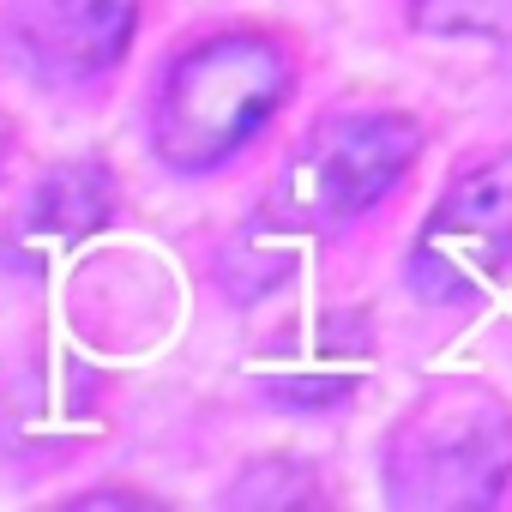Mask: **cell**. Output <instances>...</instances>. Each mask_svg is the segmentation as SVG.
<instances>
[{
  "mask_svg": "<svg viewBox=\"0 0 512 512\" xmlns=\"http://www.w3.org/2000/svg\"><path fill=\"white\" fill-rule=\"evenodd\" d=\"M0 151H7V127H0Z\"/></svg>",
  "mask_w": 512,
  "mask_h": 512,
  "instance_id": "cell-9",
  "label": "cell"
},
{
  "mask_svg": "<svg viewBox=\"0 0 512 512\" xmlns=\"http://www.w3.org/2000/svg\"><path fill=\"white\" fill-rule=\"evenodd\" d=\"M109 217H115V175L97 157L55 163L43 175V187L31 193V229H43L55 241H85V235L109 229Z\"/></svg>",
  "mask_w": 512,
  "mask_h": 512,
  "instance_id": "cell-6",
  "label": "cell"
},
{
  "mask_svg": "<svg viewBox=\"0 0 512 512\" xmlns=\"http://www.w3.org/2000/svg\"><path fill=\"white\" fill-rule=\"evenodd\" d=\"M139 25V0H19L7 19L13 61L43 85H85L109 73Z\"/></svg>",
  "mask_w": 512,
  "mask_h": 512,
  "instance_id": "cell-5",
  "label": "cell"
},
{
  "mask_svg": "<svg viewBox=\"0 0 512 512\" xmlns=\"http://www.w3.org/2000/svg\"><path fill=\"white\" fill-rule=\"evenodd\" d=\"M416 151L422 127L404 109H338L296 145L266 193L260 223L278 235H320L332 223H350L410 175Z\"/></svg>",
  "mask_w": 512,
  "mask_h": 512,
  "instance_id": "cell-3",
  "label": "cell"
},
{
  "mask_svg": "<svg viewBox=\"0 0 512 512\" xmlns=\"http://www.w3.org/2000/svg\"><path fill=\"white\" fill-rule=\"evenodd\" d=\"M512 266V151L452 175L410 247V290L422 302H470Z\"/></svg>",
  "mask_w": 512,
  "mask_h": 512,
  "instance_id": "cell-4",
  "label": "cell"
},
{
  "mask_svg": "<svg viewBox=\"0 0 512 512\" xmlns=\"http://www.w3.org/2000/svg\"><path fill=\"white\" fill-rule=\"evenodd\" d=\"M410 25L428 37H500L512 25V0H410Z\"/></svg>",
  "mask_w": 512,
  "mask_h": 512,
  "instance_id": "cell-7",
  "label": "cell"
},
{
  "mask_svg": "<svg viewBox=\"0 0 512 512\" xmlns=\"http://www.w3.org/2000/svg\"><path fill=\"white\" fill-rule=\"evenodd\" d=\"M73 506H145V494H121V488H109V494H79Z\"/></svg>",
  "mask_w": 512,
  "mask_h": 512,
  "instance_id": "cell-8",
  "label": "cell"
},
{
  "mask_svg": "<svg viewBox=\"0 0 512 512\" xmlns=\"http://www.w3.org/2000/svg\"><path fill=\"white\" fill-rule=\"evenodd\" d=\"M290 85H296V61L266 31H223V37L193 43L187 55L169 61L157 109H151L157 157L175 175L223 169L284 109Z\"/></svg>",
  "mask_w": 512,
  "mask_h": 512,
  "instance_id": "cell-1",
  "label": "cell"
},
{
  "mask_svg": "<svg viewBox=\"0 0 512 512\" xmlns=\"http://www.w3.org/2000/svg\"><path fill=\"white\" fill-rule=\"evenodd\" d=\"M512 482V404L476 380H446L386 440V494L398 506L476 512Z\"/></svg>",
  "mask_w": 512,
  "mask_h": 512,
  "instance_id": "cell-2",
  "label": "cell"
}]
</instances>
